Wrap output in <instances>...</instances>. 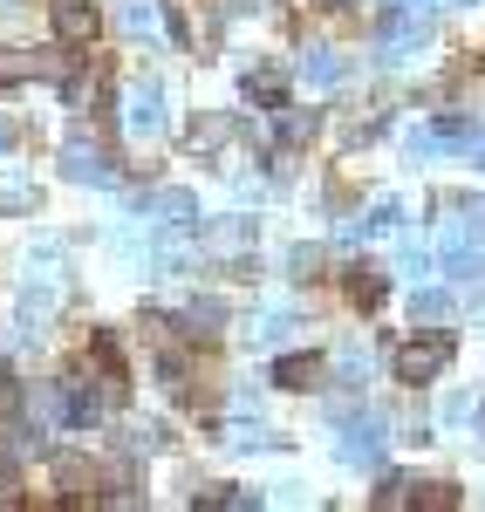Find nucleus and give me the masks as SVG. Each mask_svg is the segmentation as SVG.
I'll return each instance as SVG.
<instances>
[{
  "instance_id": "14",
  "label": "nucleus",
  "mask_w": 485,
  "mask_h": 512,
  "mask_svg": "<svg viewBox=\"0 0 485 512\" xmlns=\"http://www.w3.org/2000/svg\"><path fill=\"white\" fill-rule=\"evenodd\" d=\"M410 315H417V321H445V315H451V301L424 287V294H410Z\"/></svg>"
},
{
  "instance_id": "13",
  "label": "nucleus",
  "mask_w": 485,
  "mask_h": 512,
  "mask_svg": "<svg viewBox=\"0 0 485 512\" xmlns=\"http://www.w3.org/2000/svg\"><path fill=\"white\" fill-rule=\"evenodd\" d=\"M246 239H253V219H226V226H212V253H240Z\"/></svg>"
},
{
  "instance_id": "9",
  "label": "nucleus",
  "mask_w": 485,
  "mask_h": 512,
  "mask_svg": "<svg viewBox=\"0 0 485 512\" xmlns=\"http://www.w3.org/2000/svg\"><path fill=\"white\" fill-rule=\"evenodd\" d=\"M144 212H151L158 226H192V219H199L192 192H151V198H144Z\"/></svg>"
},
{
  "instance_id": "3",
  "label": "nucleus",
  "mask_w": 485,
  "mask_h": 512,
  "mask_svg": "<svg viewBox=\"0 0 485 512\" xmlns=\"http://www.w3.org/2000/svg\"><path fill=\"white\" fill-rule=\"evenodd\" d=\"M445 362H451L445 335H431V342H404V349H397V383H431Z\"/></svg>"
},
{
  "instance_id": "17",
  "label": "nucleus",
  "mask_w": 485,
  "mask_h": 512,
  "mask_svg": "<svg viewBox=\"0 0 485 512\" xmlns=\"http://www.w3.org/2000/svg\"><path fill=\"white\" fill-rule=\"evenodd\" d=\"M0 205H7V212H14V205H35V192H28L21 178H0Z\"/></svg>"
},
{
  "instance_id": "6",
  "label": "nucleus",
  "mask_w": 485,
  "mask_h": 512,
  "mask_svg": "<svg viewBox=\"0 0 485 512\" xmlns=\"http://www.w3.org/2000/svg\"><path fill=\"white\" fill-rule=\"evenodd\" d=\"M445 246H485V198H458V205H451Z\"/></svg>"
},
{
  "instance_id": "8",
  "label": "nucleus",
  "mask_w": 485,
  "mask_h": 512,
  "mask_svg": "<svg viewBox=\"0 0 485 512\" xmlns=\"http://www.w3.org/2000/svg\"><path fill=\"white\" fill-rule=\"evenodd\" d=\"M445 274L451 287H479L485 294V246H445Z\"/></svg>"
},
{
  "instance_id": "7",
  "label": "nucleus",
  "mask_w": 485,
  "mask_h": 512,
  "mask_svg": "<svg viewBox=\"0 0 485 512\" xmlns=\"http://www.w3.org/2000/svg\"><path fill=\"white\" fill-rule=\"evenodd\" d=\"M55 35L62 41H96V7H89V0H55Z\"/></svg>"
},
{
  "instance_id": "10",
  "label": "nucleus",
  "mask_w": 485,
  "mask_h": 512,
  "mask_svg": "<svg viewBox=\"0 0 485 512\" xmlns=\"http://www.w3.org/2000/svg\"><path fill=\"white\" fill-rule=\"evenodd\" d=\"M301 76L315 82V89H335V82H342V55H335L328 41H315V48H301Z\"/></svg>"
},
{
  "instance_id": "21",
  "label": "nucleus",
  "mask_w": 485,
  "mask_h": 512,
  "mask_svg": "<svg viewBox=\"0 0 485 512\" xmlns=\"http://www.w3.org/2000/svg\"><path fill=\"white\" fill-rule=\"evenodd\" d=\"M0 7H7V0H0Z\"/></svg>"
},
{
  "instance_id": "1",
  "label": "nucleus",
  "mask_w": 485,
  "mask_h": 512,
  "mask_svg": "<svg viewBox=\"0 0 485 512\" xmlns=\"http://www.w3.org/2000/svg\"><path fill=\"white\" fill-rule=\"evenodd\" d=\"M424 41H431V7H397V14L383 21V35H376V55L397 69V62H404V55H417Z\"/></svg>"
},
{
  "instance_id": "5",
  "label": "nucleus",
  "mask_w": 485,
  "mask_h": 512,
  "mask_svg": "<svg viewBox=\"0 0 485 512\" xmlns=\"http://www.w3.org/2000/svg\"><path fill=\"white\" fill-rule=\"evenodd\" d=\"M335 451H342V465L369 472V465L383 458V424H376V417H356V424L342 431V444H335Z\"/></svg>"
},
{
  "instance_id": "11",
  "label": "nucleus",
  "mask_w": 485,
  "mask_h": 512,
  "mask_svg": "<svg viewBox=\"0 0 485 512\" xmlns=\"http://www.w3.org/2000/svg\"><path fill=\"white\" fill-rule=\"evenodd\" d=\"M117 14H123V28H130V35H158V28H164V7H158V0H123Z\"/></svg>"
},
{
  "instance_id": "19",
  "label": "nucleus",
  "mask_w": 485,
  "mask_h": 512,
  "mask_svg": "<svg viewBox=\"0 0 485 512\" xmlns=\"http://www.w3.org/2000/svg\"><path fill=\"white\" fill-rule=\"evenodd\" d=\"M7 144H14V117H0V151H7Z\"/></svg>"
},
{
  "instance_id": "15",
  "label": "nucleus",
  "mask_w": 485,
  "mask_h": 512,
  "mask_svg": "<svg viewBox=\"0 0 485 512\" xmlns=\"http://www.w3.org/2000/svg\"><path fill=\"white\" fill-rule=\"evenodd\" d=\"M246 96L267 103V110H281V82H274V76H246Z\"/></svg>"
},
{
  "instance_id": "20",
  "label": "nucleus",
  "mask_w": 485,
  "mask_h": 512,
  "mask_svg": "<svg viewBox=\"0 0 485 512\" xmlns=\"http://www.w3.org/2000/svg\"><path fill=\"white\" fill-rule=\"evenodd\" d=\"M472 158H479V164H485V137H472Z\"/></svg>"
},
{
  "instance_id": "4",
  "label": "nucleus",
  "mask_w": 485,
  "mask_h": 512,
  "mask_svg": "<svg viewBox=\"0 0 485 512\" xmlns=\"http://www.w3.org/2000/svg\"><path fill=\"white\" fill-rule=\"evenodd\" d=\"M62 171H69V178H82V185H117L110 158H103V151H96V137H82V130L62 144Z\"/></svg>"
},
{
  "instance_id": "12",
  "label": "nucleus",
  "mask_w": 485,
  "mask_h": 512,
  "mask_svg": "<svg viewBox=\"0 0 485 512\" xmlns=\"http://www.w3.org/2000/svg\"><path fill=\"white\" fill-rule=\"evenodd\" d=\"M274 376H281L287 390H315V376H322V362H315V355H287V362L274 369Z\"/></svg>"
},
{
  "instance_id": "18",
  "label": "nucleus",
  "mask_w": 485,
  "mask_h": 512,
  "mask_svg": "<svg viewBox=\"0 0 485 512\" xmlns=\"http://www.w3.org/2000/svg\"><path fill=\"white\" fill-rule=\"evenodd\" d=\"M356 301H363V308H376V301H383V280L363 274V280H356Z\"/></svg>"
},
{
  "instance_id": "2",
  "label": "nucleus",
  "mask_w": 485,
  "mask_h": 512,
  "mask_svg": "<svg viewBox=\"0 0 485 512\" xmlns=\"http://www.w3.org/2000/svg\"><path fill=\"white\" fill-rule=\"evenodd\" d=\"M117 117H123L130 137H158V130H164V82L158 76H137L130 89H123Z\"/></svg>"
},
{
  "instance_id": "16",
  "label": "nucleus",
  "mask_w": 485,
  "mask_h": 512,
  "mask_svg": "<svg viewBox=\"0 0 485 512\" xmlns=\"http://www.w3.org/2000/svg\"><path fill=\"white\" fill-rule=\"evenodd\" d=\"M253 335H260V342H281V335H287V308H267V315H260V328H253Z\"/></svg>"
}]
</instances>
